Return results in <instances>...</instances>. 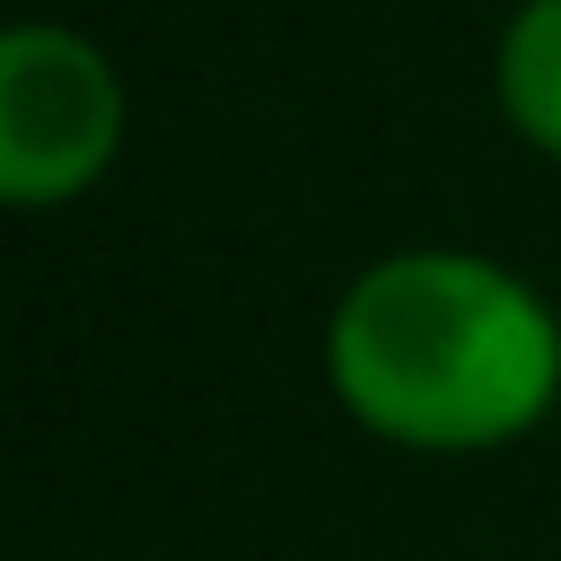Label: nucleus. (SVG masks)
I'll return each instance as SVG.
<instances>
[{
    "label": "nucleus",
    "instance_id": "obj_1",
    "mask_svg": "<svg viewBox=\"0 0 561 561\" xmlns=\"http://www.w3.org/2000/svg\"><path fill=\"white\" fill-rule=\"evenodd\" d=\"M324 377L359 430L421 456H473L552 412L561 324L517 272L456 245H412L333 298Z\"/></svg>",
    "mask_w": 561,
    "mask_h": 561
},
{
    "label": "nucleus",
    "instance_id": "obj_2",
    "mask_svg": "<svg viewBox=\"0 0 561 561\" xmlns=\"http://www.w3.org/2000/svg\"><path fill=\"white\" fill-rule=\"evenodd\" d=\"M123 123V70L79 26H0V210L79 202L114 167Z\"/></svg>",
    "mask_w": 561,
    "mask_h": 561
},
{
    "label": "nucleus",
    "instance_id": "obj_3",
    "mask_svg": "<svg viewBox=\"0 0 561 561\" xmlns=\"http://www.w3.org/2000/svg\"><path fill=\"white\" fill-rule=\"evenodd\" d=\"M491 79H500L508 123H517L543 158H561V0H526V9L508 18Z\"/></svg>",
    "mask_w": 561,
    "mask_h": 561
}]
</instances>
